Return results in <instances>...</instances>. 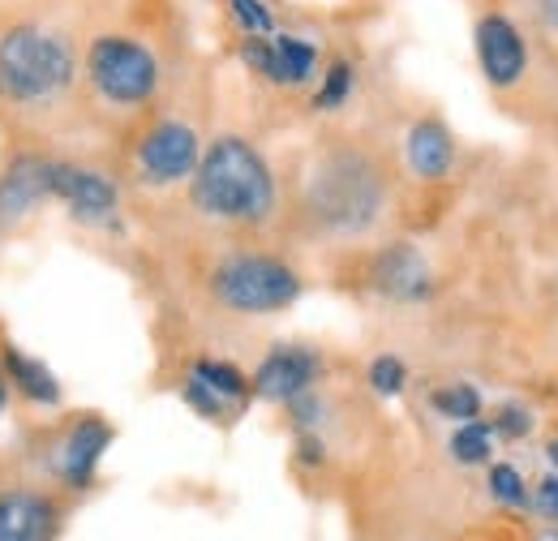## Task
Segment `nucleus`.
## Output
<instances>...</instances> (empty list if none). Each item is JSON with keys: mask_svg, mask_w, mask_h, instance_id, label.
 <instances>
[{"mask_svg": "<svg viewBox=\"0 0 558 541\" xmlns=\"http://www.w3.org/2000/svg\"><path fill=\"white\" fill-rule=\"evenodd\" d=\"M112 447V425L104 421V417H82V421H73L70 434L61 438V447H57V473L65 485L73 490H82V485H90V477L99 469V460H104V452Z\"/></svg>", "mask_w": 558, "mask_h": 541, "instance_id": "obj_12", "label": "nucleus"}, {"mask_svg": "<svg viewBox=\"0 0 558 541\" xmlns=\"http://www.w3.org/2000/svg\"><path fill=\"white\" fill-rule=\"evenodd\" d=\"M228 4L245 35H276V13L267 9V0H228Z\"/></svg>", "mask_w": 558, "mask_h": 541, "instance_id": "obj_22", "label": "nucleus"}, {"mask_svg": "<svg viewBox=\"0 0 558 541\" xmlns=\"http://www.w3.org/2000/svg\"><path fill=\"white\" fill-rule=\"evenodd\" d=\"M210 297L228 314L263 318L296 305L301 297V275L276 254H228L210 270Z\"/></svg>", "mask_w": 558, "mask_h": 541, "instance_id": "obj_5", "label": "nucleus"}, {"mask_svg": "<svg viewBox=\"0 0 558 541\" xmlns=\"http://www.w3.org/2000/svg\"><path fill=\"white\" fill-rule=\"evenodd\" d=\"M546 456H550V465H555V469H558V438H555V443H550V447H546Z\"/></svg>", "mask_w": 558, "mask_h": 541, "instance_id": "obj_30", "label": "nucleus"}, {"mask_svg": "<svg viewBox=\"0 0 558 541\" xmlns=\"http://www.w3.org/2000/svg\"><path fill=\"white\" fill-rule=\"evenodd\" d=\"M473 52H477V69L494 91H511L524 82L529 73V39L515 26V17L489 9L473 26Z\"/></svg>", "mask_w": 558, "mask_h": 541, "instance_id": "obj_7", "label": "nucleus"}, {"mask_svg": "<svg viewBox=\"0 0 558 541\" xmlns=\"http://www.w3.org/2000/svg\"><path fill=\"white\" fill-rule=\"evenodd\" d=\"M404 159L421 181H442L456 168V134L438 117H421L404 137Z\"/></svg>", "mask_w": 558, "mask_h": 541, "instance_id": "obj_14", "label": "nucleus"}, {"mask_svg": "<svg viewBox=\"0 0 558 541\" xmlns=\"http://www.w3.org/2000/svg\"><path fill=\"white\" fill-rule=\"evenodd\" d=\"M52 199V159L13 155L0 172V237Z\"/></svg>", "mask_w": 558, "mask_h": 541, "instance_id": "obj_11", "label": "nucleus"}, {"mask_svg": "<svg viewBox=\"0 0 558 541\" xmlns=\"http://www.w3.org/2000/svg\"><path fill=\"white\" fill-rule=\"evenodd\" d=\"M489 494L498 498V503H507V507H520L529 494H524V477L515 473L511 465H494L489 469Z\"/></svg>", "mask_w": 558, "mask_h": 541, "instance_id": "obj_24", "label": "nucleus"}, {"mask_svg": "<svg viewBox=\"0 0 558 541\" xmlns=\"http://www.w3.org/2000/svg\"><path fill=\"white\" fill-rule=\"evenodd\" d=\"M190 378H198V383H207L215 396H223L232 408H241L250 400V378L232 365V361H215V357H203V361H194V370H190Z\"/></svg>", "mask_w": 558, "mask_h": 541, "instance_id": "obj_17", "label": "nucleus"}, {"mask_svg": "<svg viewBox=\"0 0 558 541\" xmlns=\"http://www.w3.org/2000/svg\"><path fill=\"white\" fill-rule=\"evenodd\" d=\"M4 374H9V387L22 396V400H31V405L39 408H57L65 400V392H61V383H57V374L39 361V357H26L22 348H4Z\"/></svg>", "mask_w": 558, "mask_h": 541, "instance_id": "obj_15", "label": "nucleus"}, {"mask_svg": "<svg viewBox=\"0 0 558 541\" xmlns=\"http://www.w3.org/2000/svg\"><path fill=\"white\" fill-rule=\"evenodd\" d=\"M77 82L73 39L44 22H13L0 35V108L39 117L65 104Z\"/></svg>", "mask_w": 558, "mask_h": 541, "instance_id": "obj_2", "label": "nucleus"}, {"mask_svg": "<svg viewBox=\"0 0 558 541\" xmlns=\"http://www.w3.org/2000/svg\"><path fill=\"white\" fill-rule=\"evenodd\" d=\"M203 159V137L190 121H177V117H163L155 121L146 134H142L138 151H134V168H138L142 185H155V190H168V185H181L194 177Z\"/></svg>", "mask_w": 558, "mask_h": 541, "instance_id": "obj_6", "label": "nucleus"}, {"mask_svg": "<svg viewBox=\"0 0 558 541\" xmlns=\"http://www.w3.org/2000/svg\"><path fill=\"white\" fill-rule=\"evenodd\" d=\"M537 507H542V516H546V520H555L558 525V473L537 481Z\"/></svg>", "mask_w": 558, "mask_h": 541, "instance_id": "obj_26", "label": "nucleus"}, {"mask_svg": "<svg viewBox=\"0 0 558 541\" xmlns=\"http://www.w3.org/2000/svg\"><path fill=\"white\" fill-rule=\"evenodd\" d=\"M57 503L39 490H4L0 494V541H52Z\"/></svg>", "mask_w": 558, "mask_h": 541, "instance_id": "obj_13", "label": "nucleus"}, {"mask_svg": "<svg viewBox=\"0 0 558 541\" xmlns=\"http://www.w3.org/2000/svg\"><path fill=\"white\" fill-rule=\"evenodd\" d=\"M276 44V61H279V86H305L318 77V44L314 39H301V35H288V31H276L271 35Z\"/></svg>", "mask_w": 558, "mask_h": 541, "instance_id": "obj_16", "label": "nucleus"}, {"mask_svg": "<svg viewBox=\"0 0 558 541\" xmlns=\"http://www.w3.org/2000/svg\"><path fill=\"white\" fill-rule=\"evenodd\" d=\"M305 206L327 237H365L387 211V177L365 151H327L310 172Z\"/></svg>", "mask_w": 558, "mask_h": 541, "instance_id": "obj_3", "label": "nucleus"}, {"mask_svg": "<svg viewBox=\"0 0 558 541\" xmlns=\"http://www.w3.org/2000/svg\"><path fill=\"white\" fill-rule=\"evenodd\" d=\"M190 203L215 224L258 228L276 215V172L250 137L219 134L203 146V159L190 177Z\"/></svg>", "mask_w": 558, "mask_h": 541, "instance_id": "obj_1", "label": "nucleus"}, {"mask_svg": "<svg viewBox=\"0 0 558 541\" xmlns=\"http://www.w3.org/2000/svg\"><path fill=\"white\" fill-rule=\"evenodd\" d=\"M323 374V357L314 348H301V344H279L263 357V365L254 370L250 387L258 400H271V405H288L305 392H314Z\"/></svg>", "mask_w": 558, "mask_h": 541, "instance_id": "obj_9", "label": "nucleus"}, {"mask_svg": "<svg viewBox=\"0 0 558 541\" xmlns=\"http://www.w3.org/2000/svg\"><path fill=\"white\" fill-rule=\"evenodd\" d=\"M296 452H301V460H305V465H318V460H323V443H318L310 430H301V443H296Z\"/></svg>", "mask_w": 558, "mask_h": 541, "instance_id": "obj_28", "label": "nucleus"}, {"mask_svg": "<svg viewBox=\"0 0 558 541\" xmlns=\"http://www.w3.org/2000/svg\"><path fill=\"white\" fill-rule=\"evenodd\" d=\"M352 86H356V69H352V61H331V65L323 69L318 91H314V108H318V112H336V108H344L352 95Z\"/></svg>", "mask_w": 558, "mask_h": 541, "instance_id": "obj_20", "label": "nucleus"}, {"mask_svg": "<svg viewBox=\"0 0 558 541\" xmlns=\"http://www.w3.org/2000/svg\"><path fill=\"white\" fill-rule=\"evenodd\" d=\"M181 396H185V405L194 408L198 417H207V421H223L232 412V405L223 396H215L207 383H198V378H185V392Z\"/></svg>", "mask_w": 558, "mask_h": 541, "instance_id": "obj_23", "label": "nucleus"}, {"mask_svg": "<svg viewBox=\"0 0 558 541\" xmlns=\"http://www.w3.org/2000/svg\"><path fill=\"white\" fill-rule=\"evenodd\" d=\"M369 387H374L378 396H400V392L409 387V365H404L400 357H391V352L374 357V361H369Z\"/></svg>", "mask_w": 558, "mask_h": 541, "instance_id": "obj_21", "label": "nucleus"}, {"mask_svg": "<svg viewBox=\"0 0 558 541\" xmlns=\"http://www.w3.org/2000/svg\"><path fill=\"white\" fill-rule=\"evenodd\" d=\"M429 405L438 417H447V421H477L482 417V392L473 387V383H447V387H438L434 396H429Z\"/></svg>", "mask_w": 558, "mask_h": 541, "instance_id": "obj_18", "label": "nucleus"}, {"mask_svg": "<svg viewBox=\"0 0 558 541\" xmlns=\"http://www.w3.org/2000/svg\"><path fill=\"white\" fill-rule=\"evenodd\" d=\"M52 199L70 206V215L82 219V224H108L117 215V206H121V190L99 168L52 159Z\"/></svg>", "mask_w": 558, "mask_h": 541, "instance_id": "obj_8", "label": "nucleus"}, {"mask_svg": "<svg viewBox=\"0 0 558 541\" xmlns=\"http://www.w3.org/2000/svg\"><path fill=\"white\" fill-rule=\"evenodd\" d=\"M489 425H494V434H498V438H507V443H520V438H529V430H533V417H529V408L502 405V408H498V417H494Z\"/></svg>", "mask_w": 558, "mask_h": 541, "instance_id": "obj_25", "label": "nucleus"}, {"mask_svg": "<svg viewBox=\"0 0 558 541\" xmlns=\"http://www.w3.org/2000/svg\"><path fill=\"white\" fill-rule=\"evenodd\" d=\"M533 13L550 35H558V0H533Z\"/></svg>", "mask_w": 558, "mask_h": 541, "instance_id": "obj_27", "label": "nucleus"}, {"mask_svg": "<svg viewBox=\"0 0 558 541\" xmlns=\"http://www.w3.org/2000/svg\"><path fill=\"white\" fill-rule=\"evenodd\" d=\"M9 374H4V361H0V417H4V408H9Z\"/></svg>", "mask_w": 558, "mask_h": 541, "instance_id": "obj_29", "label": "nucleus"}, {"mask_svg": "<svg viewBox=\"0 0 558 541\" xmlns=\"http://www.w3.org/2000/svg\"><path fill=\"white\" fill-rule=\"evenodd\" d=\"M369 284H374V292H383L387 301H400V305H417L425 297H434V270L425 263V254L409 241H391L374 254Z\"/></svg>", "mask_w": 558, "mask_h": 541, "instance_id": "obj_10", "label": "nucleus"}, {"mask_svg": "<svg viewBox=\"0 0 558 541\" xmlns=\"http://www.w3.org/2000/svg\"><path fill=\"white\" fill-rule=\"evenodd\" d=\"M82 77L86 86L108 104V108H142L159 95V82H163V65L155 57V48L138 39V35H125V31H104L86 44V57H82Z\"/></svg>", "mask_w": 558, "mask_h": 541, "instance_id": "obj_4", "label": "nucleus"}, {"mask_svg": "<svg viewBox=\"0 0 558 541\" xmlns=\"http://www.w3.org/2000/svg\"><path fill=\"white\" fill-rule=\"evenodd\" d=\"M451 456L460 465H486L494 456V425L489 421H460V430L451 434Z\"/></svg>", "mask_w": 558, "mask_h": 541, "instance_id": "obj_19", "label": "nucleus"}]
</instances>
